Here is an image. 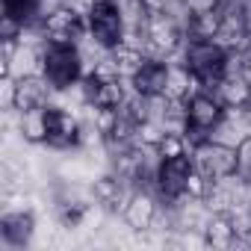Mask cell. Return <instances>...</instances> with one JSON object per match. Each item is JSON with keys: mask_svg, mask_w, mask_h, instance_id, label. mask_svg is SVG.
<instances>
[{"mask_svg": "<svg viewBox=\"0 0 251 251\" xmlns=\"http://www.w3.org/2000/svg\"><path fill=\"white\" fill-rule=\"evenodd\" d=\"M42 74L56 92L71 89L86 74V59L80 53V45L65 42H45L42 45Z\"/></svg>", "mask_w": 251, "mask_h": 251, "instance_id": "obj_1", "label": "cell"}, {"mask_svg": "<svg viewBox=\"0 0 251 251\" xmlns=\"http://www.w3.org/2000/svg\"><path fill=\"white\" fill-rule=\"evenodd\" d=\"M36 233H39L36 210H3L0 213V248L3 251L33 248Z\"/></svg>", "mask_w": 251, "mask_h": 251, "instance_id": "obj_2", "label": "cell"}, {"mask_svg": "<svg viewBox=\"0 0 251 251\" xmlns=\"http://www.w3.org/2000/svg\"><path fill=\"white\" fill-rule=\"evenodd\" d=\"M89 21V36L100 45V48H115L124 42V30H127V21H124L121 9L112 3V0H98L92 6V12L86 15Z\"/></svg>", "mask_w": 251, "mask_h": 251, "instance_id": "obj_3", "label": "cell"}, {"mask_svg": "<svg viewBox=\"0 0 251 251\" xmlns=\"http://www.w3.org/2000/svg\"><path fill=\"white\" fill-rule=\"evenodd\" d=\"M89 192L106 210V216H121L124 213V204H127V198L133 192V183L124 180L121 175H115L112 169H103V172H98L89 180Z\"/></svg>", "mask_w": 251, "mask_h": 251, "instance_id": "obj_4", "label": "cell"}, {"mask_svg": "<svg viewBox=\"0 0 251 251\" xmlns=\"http://www.w3.org/2000/svg\"><path fill=\"white\" fill-rule=\"evenodd\" d=\"M192 166L198 172H204L210 180H222V177L239 172V166H236V148L207 139V142H201L192 151Z\"/></svg>", "mask_w": 251, "mask_h": 251, "instance_id": "obj_5", "label": "cell"}, {"mask_svg": "<svg viewBox=\"0 0 251 251\" xmlns=\"http://www.w3.org/2000/svg\"><path fill=\"white\" fill-rule=\"evenodd\" d=\"M157 213H160V195L154 189H133L130 198H127V204H124L121 225L127 227V230L145 233V230L154 227Z\"/></svg>", "mask_w": 251, "mask_h": 251, "instance_id": "obj_6", "label": "cell"}, {"mask_svg": "<svg viewBox=\"0 0 251 251\" xmlns=\"http://www.w3.org/2000/svg\"><path fill=\"white\" fill-rule=\"evenodd\" d=\"M192 172V154L183 157H172V160H160V172H157V186L154 192L160 195V201H175L186 192V177Z\"/></svg>", "mask_w": 251, "mask_h": 251, "instance_id": "obj_7", "label": "cell"}, {"mask_svg": "<svg viewBox=\"0 0 251 251\" xmlns=\"http://www.w3.org/2000/svg\"><path fill=\"white\" fill-rule=\"evenodd\" d=\"M15 112H27L36 106H48L56 98V89L48 83L45 74H27V77H15Z\"/></svg>", "mask_w": 251, "mask_h": 251, "instance_id": "obj_8", "label": "cell"}, {"mask_svg": "<svg viewBox=\"0 0 251 251\" xmlns=\"http://www.w3.org/2000/svg\"><path fill=\"white\" fill-rule=\"evenodd\" d=\"M186 118H189V127H198V130L210 133L225 118V106H222V100L213 92H195L186 100Z\"/></svg>", "mask_w": 251, "mask_h": 251, "instance_id": "obj_9", "label": "cell"}, {"mask_svg": "<svg viewBox=\"0 0 251 251\" xmlns=\"http://www.w3.org/2000/svg\"><path fill=\"white\" fill-rule=\"evenodd\" d=\"M15 130L24 145L45 148L48 133H50V121H48V106H36L27 112H15Z\"/></svg>", "mask_w": 251, "mask_h": 251, "instance_id": "obj_10", "label": "cell"}, {"mask_svg": "<svg viewBox=\"0 0 251 251\" xmlns=\"http://www.w3.org/2000/svg\"><path fill=\"white\" fill-rule=\"evenodd\" d=\"M166 77H169V62L148 56L145 65L130 77V83H133L136 95H160V92H166Z\"/></svg>", "mask_w": 251, "mask_h": 251, "instance_id": "obj_11", "label": "cell"}, {"mask_svg": "<svg viewBox=\"0 0 251 251\" xmlns=\"http://www.w3.org/2000/svg\"><path fill=\"white\" fill-rule=\"evenodd\" d=\"M204 242L213 251H227L236 242V230H233V219L230 213H210L207 225H204Z\"/></svg>", "mask_w": 251, "mask_h": 251, "instance_id": "obj_12", "label": "cell"}, {"mask_svg": "<svg viewBox=\"0 0 251 251\" xmlns=\"http://www.w3.org/2000/svg\"><path fill=\"white\" fill-rule=\"evenodd\" d=\"M225 109H245L251 103V83L242 77V74H233V77H222V83L216 86L213 92Z\"/></svg>", "mask_w": 251, "mask_h": 251, "instance_id": "obj_13", "label": "cell"}, {"mask_svg": "<svg viewBox=\"0 0 251 251\" xmlns=\"http://www.w3.org/2000/svg\"><path fill=\"white\" fill-rule=\"evenodd\" d=\"M109 56H112V62H115V68H118V77H127V80H130V77L145 65V59H148V53H145L142 48L130 45V42H121V45L109 48Z\"/></svg>", "mask_w": 251, "mask_h": 251, "instance_id": "obj_14", "label": "cell"}, {"mask_svg": "<svg viewBox=\"0 0 251 251\" xmlns=\"http://www.w3.org/2000/svg\"><path fill=\"white\" fill-rule=\"evenodd\" d=\"M219 27H222V9L216 6V9H204V12H192L183 33H186V39H216Z\"/></svg>", "mask_w": 251, "mask_h": 251, "instance_id": "obj_15", "label": "cell"}, {"mask_svg": "<svg viewBox=\"0 0 251 251\" xmlns=\"http://www.w3.org/2000/svg\"><path fill=\"white\" fill-rule=\"evenodd\" d=\"M27 74H42V45L18 42V50L12 56V77H27Z\"/></svg>", "mask_w": 251, "mask_h": 251, "instance_id": "obj_16", "label": "cell"}, {"mask_svg": "<svg viewBox=\"0 0 251 251\" xmlns=\"http://www.w3.org/2000/svg\"><path fill=\"white\" fill-rule=\"evenodd\" d=\"M166 124L157 121V118H145V121H136V145H145V148H157L166 136Z\"/></svg>", "mask_w": 251, "mask_h": 251, "instance_id": "obj_17", "label": "cell"}, {"mask_svg": "<svg viewBox=\"0 0 251 251\" xmlns=\"http://www.w3.org/2000/svg\"><path fill=\"white\" fill-rule=\"evenodd\" d=\"M157 154H160L163 160H172V157L192 154V148H189V142H186V136H183V133H166V136H163V142L157 145Z\"/></svg>", "mask_w": 251, "mask_h": 251, "instance_id": "obj_18", "label": "cell"}, {"mask_svg": "<svg viewBox=\"0 0 251 251\" xmlns=\"http://www.w3.org/2000/svg\"><path fill=\"white\" fill-rule=\"evenodd\" d=\"M213 183H216V180H210L204 172H198V169L192 166V172H189V177H186V195L195 198V201H204V195L210 192Z\"/></svg>", "mask_w": 251, "mask_h": 251, "instance_id": "obj_19", "label": "cell"}, {"mask_svg": "<svg viewBox=\"0 0 251 251\" xmlns=\"http://www.w3.org/2000/svg\"><path fill=\"white\" fill-rule=\"evenodd\" d=\"M24 33V21L15 18V15H0V39H21Z\"/></svg>", "mask_w": 251, "mask_h": 251, "instance_id": "obj_20", "label": "cell"}, {"mask_svg": "<svg viewBox=\"0 0 251 251\" xmlns=\"http://www.w3.org/2000/svg\"><path fill=\"white\" fill-rule=\"evenodd\" d=\"M236 166H239V175L248 177V172H251V133L236 145Z\"/></svg>", "mask_w": 251, "mask_h": 251, "instance_id": "obj_21", "label": "cell"}, {"mask_svg": "<svg viewBox=\"0 0 251 251\" xmlns=\"http://www.w3.org/2000/svg\"><path fill=\"white\" fill-rule=\"evenodd\" d=\"M15 77H0V92H3V98H0V106H3V112H9L15 106Z\"/></svg>", "mask_w": 251, "mask_h": 251, "instance_id": "obj_22", "label": "cell"}, {"mask_svg": "<svg viewBox=\"0 0 251 251\" xmlns=\"http://www.w3.org/2000/svg\"><path fill=\"white\" fill-rule=\"evenodd\" d=\"M65 6H71L74 12H80V15H89L92 12V6L98 3V0H62Z\"/></svg>", "mask_w": 251, "mask_h": 251, "instance_id": "obj_23", "label": "cell"}, {"mask_svg": "<svg viewBox=\"0 0 251 251\" xmlns=\"http://www.w3.org/2000/svg\"><path fill=\"white\" fill-rule=\"evenodd\" d=\"M242 115H245V121H248V127H251V103H248V106L242 109Z\"/></svg>", "mask_w": 251, "mask_h": 251, "instance_id": "obj_24", "label": "cell"}, {"mask_svg": "<svg viewBox=\"0 0 251 251\" xmlns=\"http://www.w3.org/2000/svg\"><path fill=\"white\" fill-rule=\"evenodd\" d=\"M248 183H251V172H248Z\"/></svg>", "mask_w": 251, "mask_h": 251, "instance_id": "obj_25", "label": "cell"}]
</instances>
